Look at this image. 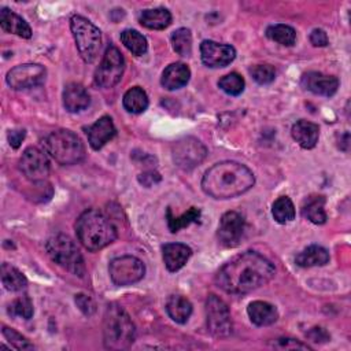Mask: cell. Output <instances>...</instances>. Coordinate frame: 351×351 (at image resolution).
Masks as SVG:
<instances>
[{
  "label": "cell",
  "mask_w": 351,
  "mask_h": 351,
  "mask_svg": "<svg viewBox=\"0 0 351 351\" xmlns=\"http://www.w3.org/2000/svg\"><path fill=\"white\" fill-rule=\"evenodd\" d=\"M169 317L177 324H185L192 314V303L181 295H171L166 302Z\"/></svg>",
  "instance_id": "cell-27"
},
{
  "label": "cell",
  "mask_w": 351,
  "mask_h": 351,
  "mask_svg": "<svg viewBox=\"0 0 351 351\" xmlns=\"http://www.w3.org/2000/svg\"><path fill=\"white\" fill-rule=\"evenodd\" d=\"M247 313H248L251 322L258 326L271 325L278 318L277 308L273 304H270L267 302H262V300H255V302L250 303Z\"/></svg>",
  "instance_id": "cell-23"
},
{
  "label": "cell",
  "mask_w": 351,
  "mask_h": 351,
  "mask_svg": "<svg viewBox=\"0 0 351 351\" xmlns=\"http://www.w3.org/2000/svg\"><path fill=\"white\" fill-rule=\"evenodd\" d=\"M0 25H1V29L7 33L16 34L22 38L32 37V29L29 23L22 16H19L18 14L12 12L5 7L0 10Z\"/></svg>",
  "instance_id": "cell-22"
},
{
  "label": "cell",
  "mask_w": 351,
  "mask_h": 351,
  "mask_svg": "<svg viewBox=\"0 0 351 351\" xmlns=\"http://www.w3.org/2000/svg\"><path fill=\"white\" fill-rule=\"evenodd\" d=\"M70 29L77 45V49L86 63H92L101 48V33L97 26L81 15L70 18Z\"/></svg>",
  "instance_id": "cell-7"
},
{
  "label": "cell",
  "mask_w": 351,
  "mask_h": 351,
  "mask_svg": "<svg viewBox=\"0 0 351 351\" xmlns=\"http://www.w3.org/2000/svg\"><path fill=\"white\" fill-rule=\"evenodd\" d=\"M266 36L281 44L285 47H292L296 41V32L293 30V27L288 26V25H282V23H277V25H271L266 29Z\"/></svg>",
  "instance_id": "cell-32"
},
{
  "label": "cell",
  "mask_w": 351,
  "mask_h": 351,
  "mask_svg": "<svg viewBox=\"0 0 351 351\" xmlns=\"http://www.w3.org/2000/svg\"><path fill=\"white\" fill-rule=\"evenodd\" d=\"M244 80L237 73H229L218 81V86L230 96H239L244 90Z\"/></svg>",
  "instance_id": "cell-35"
},
{
  "label": "cell",
  "mask_w": 351,
  "mask_h": 351,
  "mask_svg": "<svg viewBox=\"0 0 351 351\" xmlns=\"http://www.w3.org/2000/svg\"><path fill=\"white\" fill-rule=\"evenodd\" d=\"M47 70L38 63H23L12 67L5 77L7 84L15 89H29L41 85L45 81Z\"/></svg>",
  "instance_id": "cell-12"
},
{
  "label": "cell",
  "mask_w": 351,
  "mask_h": 351,
  "mask_svg": "<svg viewBox=\"0 0 351 351\" xmlns=\"http://www.w3.org/2000/svg\"><path fill=\"white\" fill-rule=\"evenodd\" d=\"M310 43L314 47H326L328 45V36L322 29H314L310 33Z\"/></svg>",
  "instance_id": "cell-40"
},
{
  "label": "cell",
  "mask_w": 351,
  "mask_h": 351,
  "mask_svg": "<svg viewBox=\"0 0 351 351\" xmlns=\"http://www.w3.org/2000/svg\"><path fill=\"white\" fill-rule=\"evenodd\" d=\"M75 303L80 306V308L85 313V314H90L95 310V304L90 300V298L85 296V295H75Z\"/></svg>",
  "instance_id": "cell-42"
},
{
  "label": "cell",
  "mask_w": 351,
  "mask_h": 351,
  "mask_svg": "<svg viewBox=\"0 0 351 351\" xmlns=\"http://www.w3.org/2000/svg\"><path fill=\"white\" fill-rule=\"evenodd\" d=\"M206 319L210 333L215 337H226L232 333V317L228 304L217 295H210L206 302Z\"/></svg>",
  "instance_id": "cell-9"
},
{
  "label": "cell",
  "mask_w": 351,
  "mask_h": 351,
  "mask_svg": "<svg viewBox=\"0 0 351 351\" xmlns=\"http://www.w3.org/2000/svg\"><path fill=\"white\" fill-rule=\"evenodd\" d=\"M138 181L145 185V186H152L154 184L159 182L160 181V174L154 171V170H149V171H145V173H141L138 176Z\"/></svg>",
  "instance_id": "cell-41"
},
{
  "label": "cell",
  "mask_w": 351,
  "mask_h": 351,
  "mask_svg": "<svg viewBox=\"0 0 351 351\" xmlns=\"http://www.w3.org/2000/svg\"><path fill=\"white\" fill-rule=\"evenodd\" d=\"M251 77L261 85H266L274 81L276 78V70L271 64L263 63V64H255L250 69Z\"/></svg>",
  "instance_id": "cell-37"
},
{
  "label": "cell",
  "mask_w": 351,
  "mask_h": 351,
  "mask_svg": "<svg viewBox=\"0 0 351 351\" xmlns=\"http://www.w3.org/2000/svg\"><path fill=\"white\" fill-rule=\"evenodd\" d=\"M189 77H191L189 67L182 62H176L169 64L163 70L160 84L163 88L169 90H174L186 85L189 81Z\"/></svg>",
  "instance_id": "cell-20"
},
{
  "label": "cell",
  "mask_w": 351,
  "mask_h": 351,
  "mask_svg": "<svg viewBox=\"0 0 351 351\" xmlns=\"http://www.w3.org/2000/svg\"><path fill=\"white\" fill-rule=\"evenodd\" d=\"M293 140L304 149H311L317 145L319 137V128L317 123H313L306 119H300L293 123L291 129Z\"/></svg>",
  "instance_id": "cell-21"
},
{
  "label": "cell",
  "mask_w": 351,
  "mask_h": 351,
  "mask_svg": "<svg viewBox=\"0 0 351 351\" xmlns=\"http://www.w3.org/2000/svg\"><path fill=\"white\" fill-rule=\"evenodd\" d=\"M162 252L169 271L180 270L192 255V250L182 243H167L162 247Z\"/></svg>",
  "instance_id": "cell-19"
},
{
  "label": "cell",
  "mask_w": 351,
  "mask_h": 351,
  "mask_svg": "<svg viewBox=\"0 0 351 351\" xmlns=\"http://www.w3.org/2000/svg\"><path fill=\"white\" fill-rule=\"evenodd\" d=\"M125 71V59L119 49L114 45H108L99 67L95 71V82L104 89L115 86Z\"/></svg>",
  "instance_id": "cell-8"
},
{
  "label": "cell",
  "mask_w": 351,
  "mask_h": 351,
  "mask_svg": "<svg viewBox=\"0 0 351 351\" xmlns=\"http://www.w3.org/2000/svg\"><path fill=\"white\" fill-rule=\"evenodd\" d=\"M1 333L3 336L7 339V341L16 350H33L34 346L25 337L22 336L19 332L14 330L12 328H8L5 325H3V329H1Z\"/></svg>",
  "instance_id": "cell-38"
},
{
  "label": "cell",
  "mask_w": 351,
  "mask_h": 351,
  "mask_svg": "<svg viewBox=\"0 0 351 351\" xmlns=\"http://www.w3.org/2000/svg\"><path fill=\"white\" fill-rule=\"evenodd\" d=\"M329 262L328 251L321 245H308L302 252H299L295 258V263L300 267H313V266H324Z\"/></svg>",
  "instance_id": "cell-26"
},
{
  "label": "cell",
  "mask_w": 351,
  "mask_h": 351,
  "mask_svg": "<svg viewBox=\"0 0 351 351\" xmlns=\"http://www.w3.org/2000/svg\"><path fill=\"white\" fill-rule=\"evenodd\" d=\"M171 45L173 49L180 56H189L192 52V34L186 27H180L171 33Z\"/></svg>",
  "instance_id": "cell-34"
},
{
  "label": "cell",
  "mask_w": 351,
  "mask_h": 351,
  "mask_svg": "<svg viewBox=\"0 0 351 351\" xmlns=\"http://www.w3.org/2000/svg\"><path fill=\"white\" fill-rule=\"evenodd\" d=\"M200 210L197 207H191L186 213H184L180 217H174L171 214V208L169 207L166 211V218H167V226L170 229L171 233L178 232L182 228H186L188 225L193 223V222H200Z\"/></svg>",
  "instance_id": "cell-30"
},
{
  "label": "cell",
  "mask_w": 351,
  "mask_h": 351,
  "mask_svg": "<svg viewBox=\"0 0 351 351\" xmlns=\"http://www.w3.org/2000/svg\"><path fill=\"white\" fill-rule=\"evenodd\" d=\"M19 170L33 182L44 181L49 174V162L47 155L36 147H27L19 159Z\"/></svg>",
  "instance_id": "cell-13"
},
{
  "label": "cell",
  "mask_w": 351,
  "mask_h": 351,
  "mask_svg": "<svg viewBox=\"0 0 351 351\" xmlns=\"http://www.w3.org/2000/svg\"><path fill=\"white\" fill-rule=\"evenodd\" d=\"M90 103V96L84 85L70 82L63 89V106L70 112H80Z\"/></svg>",
  "instance_id": "cell-18"
},
{
  "label": "cell",
  "mask_w": 351,
  "mask_h": 351,
  "mask_svg": "<svg viewBox=\"0 0 351 351\" xmlns=\"http://www.w3.org/2000/svg\"><path fill=\"white\" fill-rule=\"evenodd\" d=\"M8 314L14 317H21L23 319H29L33 315V303L29 296H19L11 302L8 306Z\"/></svg>",
  "instance_id": "cell-36"
},
{
  "label": "cell",
  "mask_w": 351,
  "mask_h": 351,
  "mask_svg": "<svg viewBox=\"0 0 351 351\" xmlns=\"http://www.w3.org/2000/svg\"><path fill=\"white\" fill-rule=\"evenodd\" d=\"M271 214L278 223H288L295 218V206L288 196H280L273 203Z\"/></svg>",
  "instance_id": "cell-33"
},
{
  "label": "cell",
  "mask_w": 351,
  "mask_h": 351,
  "mask_svg": "<svg viewBox=\"0 0 351 351\" xmlns=\"http://www.w3.org/2000/svg\"><path fill=\"white\" fill-rule=\"evenodd\" d=\"M276 274L273 263L255 251L233 256L217 273L215 282L226 293L244 295L267 284Z\"/></svg>",
  "instance_id": "cell-1"
},
{
  "label": "cell",
  "mask_w": 351,
  "mask_h": 351,
  "mask_svg": "<svg viewBox=\"0 0 351 351\" xmlns=\"http://www.w3.org/2000/svg\"><path fill=\"white\" fill-rule=\"evenodd\" d=\"M45 248L49 258L55 263H58L59 266H62L63 269H66L67 271L78 277H84L85 274L84 258L71 237L63 233L53 234L48 239Z\"/></svg>",
  "instance_id": "cell-6"
},
{
  "label": "cell",
  "mask_w": 351,
  "mask_h": 351,
  "mask_svg": "<svg viewBox=\"0 0 351 351\" xmlns=\"http://www.w3.org/2000/svg\"><path fill=\"white\" fill-rule=\"evenodd\" d=\"M306 336H307L311 341H314V343H322V341L329 340V335H328L326 330L322 329V328H313Z\"/></svg>",
  "instance_id": "cell-43"
},
{
  "label": "cell",
  "mask_w": 351,
  "mask_h": 351,
  "mask_svg": "<svg viewBox=\"0 0 351 351\" xmlns=\"http://www.w3.org/2000/svg\"><path fill=\"white\" fill-rule=\"evenodd\" d=\"M274 347L277 348H285V350H310V347L307 344H303L300 341H296L295 339H288V337H282V339H277Z\"/></svg>",
  "instance_id": "cell-39"
},
{
  "label": "cell",
  "mask_w": 351,
  "mask_h": 351,
  "mask_svg": "<svg viewBox=\"0 0 351 351\" xmlns=\"http://www.w3.org/2000/svg\"><path fill=\"white\" fill-rule=\"evenodd\" d=\"M44 149L60 165H75L84 160L85 147L81 138L69 129L51 132L43 141Z\"/></svg>",
  "instance_id": "cell-5"
},
{
  "label": "cell",
  "mask_w": 351,
  "mask_h": 351,
  "mask_svg": "<svg viewBox=\"0 0 351 351\" xmlns=\"http://www.w3.org/2000/svg\"><path fill=\"white\" fill-rule=\"evenodd\" d=\"M25 134H26V132H25L23 129L10 130V133H8V141H10V145H11L12 148H18V147L21 145V143L23 141Z\"/></svg>",
  "instance_id": "cell-44"
},
{
  "label": "cell",
  "mask_w": 351,
  "mask_h": 351,
  "mask_svg": "<svg viewBox=\"0 0 351 351\" xmlns=\"http://www.w3.org/2000/svg\"><path fill=\"white\" fill-rule=\"evenodd\" d=\"M300 84L306 90L326 97L333 96L339 88V80L335 75H328L319 71L304 73Z\"/></svg>",
  "instance_id": "cell-16"
},
{
  "label": "cell",
  "mask_w": 351,
  "mask_h": 351,
  "mask_svg": "<svg viewBox=\"0 0 351 351\" xmlns=\"http://www.w3.org/2000/svg\"><path fill=\"white\" fill-rule=\"evenodd\" d=\"M136 337V328L129 314L117 303L106 308L103 318V339L106 348L126 350Z\"/></svg>",
  "instance_id": "cell-4"
},
{
  "label": "cell",
  "mask_w": 351,
  "mask_h": 351,
  "mask_svg": "<svg viewBox=\"0 0 351 351\" xmlns=\"http://www.w3.org/2000/svg\"><path fill=\"white\" fill-rule=\"evenodd\" d=\"M200 58L203 64L211 69L225 67L236 58V51L232 45L219 44L213 40H204L200 44Z\"/></svg>",
  "instance_id": "cell-15"
},
{
  "label": "cell",
  "mask_w": 351,
  "mask_h": 351,
  "mask_svg": "<svg viewBox=\"0 0 351 351\" xmlns=\"http://www.w3.org/2000/svg\"><path fill=\"white\" fill-rule=\"evenodd\" d=\"M138 21L147 29L162 30L171 23V14L167 8H163V7L148 8L140 12Z\"/></svg>",
  "instance_id": "cell-24"
},
{
  "label": "cell",
  "mask_w": 351,
  "mask_h": 351,
  "mask_svg": "<svg viewBox=\"0 0 351 351\" xmlns=\"http://www.w3.org/2000/svg\"><path fill=\"white\" fill-rule=\"evenodd\" d=\"M122 104L126 111L132 114H141L148 107V96L143 88L133 86L125 92Z\"/></svg>",
  "instance_id": "cell-28"
},
{
  "label": "cell",
  "mask_w": 351,
  "mask_h": 351,
  "mask_svg": "<svg viewBox=\"0 0 351 351\" xmlns=\"http://www.w3.org/2000/svg\"><path fill=\"white\" fill-rule=\"evenodd\" d=\"M117 133L111 117L103 115L93 125L86 129V136L89 145L93 149H100L106 143H108Z\"/></svg>",
  "instance_id": "cell-17"
},
{
  "label": "cell",
  "mask_w": 351,
  "mask_h": 351,
  "mask_svg": "<svg viewBox=\"0 0 351 351\" xmlns=\"http://www.w3.org/2000/svg\"><path fill=\"white\" fill-rule=\"evenodd\" d=\"M255 184L254 173L244 165L223 160L211 166L202 178V189L214 199H232L250 191Z\"/></svg>",
  "instance_id": "cell-2"
},
{
  "label": "cell",
  "mask_w": 351,
  "mask_h": 351,
  "mask_svg": "<svg viewBox=\"0 0 351 351\" xmlns=\"http://www.w3.org/2000/svg\"><path fill=\"white\" fill-rule=\"evenodd\" d=\"M108 271L111 281L115 285L126 287L140 281L144 277L145 266L138 258L132 255H123L114 258L110 262Z\"/></svg>",
  "instance_id": "cell-10"
},
{
  "label": "cell",
  "mask_w": 351,
  "mask_h": 351,
  "mask_svg": "<svg viewBox=\"0 0 351 351\" xmlns=\"http://www.w3.org/2000/svg\"><path fill=\"white\" fill-rule=\"evenodd\" d=\"M325 197L321 195H311L304 199L302 204V215L315 225H322L326 222L325 213Z\"/></svg>",
  "instance_id": "cell-25"
},
{
  "label": "cell",
  "mask_w": 351,
  "mask_h": 351,
  "mask_svg": "<svg viewBox=\"0 0 351 351\" xmlns=\"http://www.w3.org/2000/svg\"><path fill=\"white\" fill-rule=\"evenodd\" d=\"M171 152L177 167L182 170H191L204 160L207 148L195 137H184L174 143Z\"/></svg>",
  "instance_id": "cell-11"
},
{
  "label": "cell",
  "mask_w": 351,
  "mask_h": 351,
  "mask_svg": "<svg viewBox=\"0 0 351 351\" xmlns=\"http://www.w3.org/2000/svg\"><path fill=\"white\" fill-rule=\"evenodd\" d=\"M1 282L4 288L11 292H18L27 287V280L22 271L8 263L1 265Z\"/></svg>",
  "instance_id": "cell-29"
},
{
  "label": "cell",
  "mask_w": 351,
  "mask_h": 351,
  "mask_svg": "<svg viewBox=\"0 0 351 351\" xmlns=\"http://www.w3.org/2000/svg\"><path fill=\"white\" fill-rule=\"evenodd\" d=\"M121 41L136 56L144 55L148 49L147 38L134 29H125L121 33Z\"/></svg>",
  "instance_id": "cell-31"
},
{
  "label": "cell",
  "mask_w": 351,
  "mask_h": 351,
  "mask_svg": "<svg viewBox=\"0 0 351 351\" xmlns=\"http://www.w3.org/2000/svg\"><path fill=\"white\" fill-rule=\"evenodd\" d=\"M244 218L236 211H228L221 217L218 226V241L226 247L233 248L240 244L244 233Z\"/></svg>",
  "instance_id": "cell-14"
},
{
  "label": "cell",
  "mask_w": 351,
  "mask_h": 351,
  "mask_svg": "<svg viewBox=\"0 0 351 351\" xmlns=\"http://www.w3.org/2000/svg\"><path fill=\"white\" fill-rule=\"evenodd\" d=\"M78 241L89 251H97L117 239V228L100 211L90 208L84 211L75 222Z\"/></svg>",
  "instance_id": "cell-3"
}]
</instances>
